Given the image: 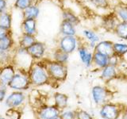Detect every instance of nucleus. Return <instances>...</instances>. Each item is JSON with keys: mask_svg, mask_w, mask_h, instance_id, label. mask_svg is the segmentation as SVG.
Instances as JSON below:
<instances>
[{"mask_svg": "<svg viewBox=\"0 0 127 119\" xmlns=\"http://www.w3.org/2000/svg\"><path fill=\"white\" fill-rule=\"evenodd\" d=\"M119 22L114 13L106 15L102 19V26L108 31H114L117 24Z\"/></svg>", "mask_w": 127, "mask_h": 119, "instance_id": "nucleus-17", "label": "nucleus"}, {"mask_svg": "<svg viewBox=\"0 0 127 119\" xmlns=\"http://www.w3.org/2000/svg\"><path fill=\"white\" fill-rule=\"evenodd\" d=\"M83 34L84 37L87 40V46H88L91 50L94 51V49L96 44L100 41V37L99 36L95 33V31L91 30H83Z\"/></svg>", "mask_w": 127, "mask_h": 119, "instance_id": "nucleus-15", "label": "nucleus"}, {"mask_svg": "<svg viewBox=\"0 0 127 119\" xmlns=\"http://www.w3.org/2000/svg\"><path fill=\"white\" fill-rule=\"evenodd\" d=\"M31 84L35 86H43L49 82L50 77L48 73L46 66L41 63L33 64L29 73Z\"/></svg>", "mask_w": 127, "mask_h": 119, "instance_id": "nucleus-1", "label": "nucleus"}, {"mask_svg": "<svg viewBox=\"0 0 127 119\" xmlns=\"http://www.w3.org/2000/svg\"><path fill=\"white\" fill-rule=\"evenodd\" d=\"M22 28L24 30V33L34 36V34L36 33V20L32 18L24 19Z\"/></svg>", "mask_w": 127, "mask_h": 119, "instance_id": "nucleus-20", "label": "nucleus"}, {"mask_svg": "<svg viewBox=\"0 0 127 119\" xmlns=\"http://www.w3.org/2000/svg\"><path fill=\"white\" fill-rule=\"evenodd\" d=\"M0 119H8V118H0Z\"/></svg>", "mask_w": 127, "mask_h": 119, "instance_id": "nucleus-39", "label": "nucleus"}, {"mask_svg": "<svg viewBox=\"0 0 127 119\" xmlns=\"http://www.w3.org/2000/svg\"><path fill=\"white\" fill-rule=\"evenodd\" d=\"M91 3L98 8H107L110 6L109 0H91Z\"/></svg>", "mask_w": 127, "mask_h": 119, "instance_id": "nucleus-31", "label": "nucleus"}, {"mask_svg": "<svg viewBox=\"0 0 127 119\" xmlns=\"http://www.w3.org/2000/svg\"><path fill=\"white\" fill-rule=\"evenodd\" d=\"M60 117H61V119H76L75 111L72 110H63L61 115H60Z\"/></svg>", "mask_w": 127, "mask_h": 119, "instance_id": "nucleus-33", "label": "nucleus"}, {"mask_svg": "<svg viewBox=\"0 0 127 119\" xmlns=\"http://www.w3.org/2000/svg\"><path fill=\"white\" fill-rule=\"evenodd\" d=\"M36 41L33 35H29L24 33L22 39L20 40V48L24 49H27L30 46H31Z\"/></svg>", "mask_w": 127, "mask_h": 119, "instance_id": "nucleus-26", "label": "nucleus"}, {"mask_svg": "<svg viewBox=\"0 0 127 119\" xmlns=\"http://www.w3.org/2000/svg\"><path fill=\"white\" fill-rule=\"evenodd\" d=\"M39 12H40V10L37 6L31 5L28 8H26L25 10H23L24 19H27V18L36 19L39 14Z\"/></svg>", "mask_w": 127, "mask_h": 119, "instance_id": "nucleus-22", "label": "nucleus"}, {"mask_svg": "<svg viewBox=\"0 0 127 119\" xmlns=\"http://www.w3.org/2000/svg\"><path fill=\"white\" fill-rule=\"evenodd\" d=\"M31 82L30 80L29 75L23 73H15L14 76L9 83L8 87L14 90H26L30 88Z\"/></svg>", "mask_w": 127, "mask_h": 119, "instance_id": "nucleus-5", "label": "nucleus"}, {"mask_svg": "<svg viewBox=\"0 0 127 119\" xmlns=\"http://www.w3.org/2000/svg\"><path fill=\"white\" fill-rule=\"evenodd\" d=\"M75 115H76V119H94L88 112L83 110H75Z\"/></svg>", "mask_w": 127, "mask_h": 119, "instance_id": "nucleus-32", "label": "nucleus"}, {"mask_svg": "<svg viewBox=\"0 0 127 119\" xmlns=\"http://www.w3.org/2000/svg\"><path fill=\"white\" fill-rule=\"evenodd\" d=\"M123 111L124 109L121 105L109 102L101 106L99 114L102 119H119L122 115Z\"/></svg>", "mask_w": 127, "mask_h": 119, "instance_id": "nucleus-3", "label": "nucleus"}, {"mask_svg": "<svg viewBox=\"0 0 127 119\" xmlns=\"http://www.w3.org/2000/svg\"><path fill=\"white\" fill-rule=\"evenodd\" d=\"M27 54L33 59H41L45 53V45L41 42L35 41L33 45L26 49Z\"/></svg>", "mask_w": 127, "mask_h": 119, "instance_id": "nucleus-10", "label": "nucleus"}, {"mask_svg": "<svg viewBox=\"0 0 127 119\" xmlns=\"http://www.w3.org/2000/svg\"><path fill=\"white\" fill-rule=\"evenodd\" d=\"M6 9V0H0V14L5 12Z\"/></svg>", "mask_w": 127, "mask_h": 119, "instance_id": "nucleus-36", "label": "nucleus"}, {"mask_svg": "<svg viewBox=\"0 0 127 119\" xmlns=\"http://www.w3.org/2000/svg\"><path fill=\"white\" fill-rule=\"evenodd\" d=\"M6 115L8 117V119H20L21 118V114L17 108H9L6 111Z\"/></svg>", "mask_w": 127, "mask_h": 119, "instance_id": "nucleus-30", "label": "nucleus"}, {"mask_svg": "<svg viewBox=\"0 0 127 119\" xmlns=\"http://www.w3.org/2000/svg\"><path fill=\"white\" fill-rule=\"evenodd\" d=\"M11 15L6 12L0 14V27L10 30L11 27Z\"/></svg>", "mask_w": 127, "mask_h": 119, "instance_id": "nucleus-27", "label": "nucleus"}, {"mask_svg": "<svg viewBox=\"0 0 127 119\" xmlns=\"http://www.w3.org/2000/svg\"><path fill=\"white\" fill-rule=\"evenodd\" d=\"M54 99V105L63 111L67 106V101H68V97L65 94L57 92L53 95Z\"/></svg>", "mask_w": 127, "mask_h": 119, "instance_id": "nucleus-18", "label": "nucleus"}, {"mask_svg": "<svg viewBox=\"0 0 127 119\" xmlns=\"http://www.w3.org/2000/svg\"><path fill=\"white\" fill-rule=\"evenodd\" d=\"M114 33L120 39L127 40V22H119L115 27Z\"/></svg>", "mask_w": 127, "mask_h": 119, "instance_id": "nucleus-21", "label": "nucleus"}, {"mask_svg": "<svg viewBox=\"0 0 127 119\" xmlns=\"http://www.w3.org/2000/svg\"><path fill=\"white\" fill-rule=\"evenodd\" d=\"M78 41L75 36H63L59 43V48L67 54L72 53L77 49Z\"/></svg>", "mask_w": 127, "mask_h": 119, "instance_id": "nucleus-8", "label": "nucleus"}, {"mask_svg": "<svg viewBox=\"0 0 127 119\" xmlns=\"http://www.w3.org/2000/svg\"><path fill=\"white\" fill-rule=\"evenodd\" d=\"M69 54H67L65 52H64L62 49H61L60 48H58L57 49H56V51L53 53V57H54V60L59 62V63H66L67 60H68Z\"/></svg>", "mask_w": 127, "mask_h": 119, "instance_id": "nucleus-28", "label": "nucleus"}, {"mask_svg": "<svg viewBox=\"0 0 127 119\" xmlns=\"http://www.w3.org/2000/svg\"><path fill=\"white\" fill-rule=\"evenodd\" d=\"M62 17H63V20L71 23L75 26L79 25V22H80V20L79 19V18L77 17V16L70 10H64V11L63 14H62Z\"/></svg>", "mask_w": 127, "mask_h": 119, "instance_id": "nucleus-25", "label": "nucleus"}, {"mask_svg": "<svg viewBox=\"0 0 127 119\" xmlns=\"http://www.w3.org/2000/svg\"><path fill=\"white\" fill-rule=\"evenodd\" d=\"M91 95L95 103L99 106L110 102L112 98L110 90L100 85H95L91 88Z\"/></svg>", "mask_w": 127, "mask_h": 119, "instance_id": "nucleus-4", "label": "nucleus"}, {"mask_svg": "<svg viewBox=\"0 0 127 119\" xmlns=\"http://www.w3.org/2000/svg\"><path fill=\"white\" fill-rule=\"evenodd\" d=\"M53 119H61V117H60V116H59V117H57V118H53Z\"/></svg>", "mask_w": 127, "mask_h": 119, "instance_id": "nucleus-38", "label": "nucleus"}, {"mask_svg": "<svg viewBox=\"0 0 127 119\" xmlns=\"http://www.w3.org/2000/svg\"><path fill=\"white\" fill-rule=\"evenodd\" d=\"M62 111L55 105H45L37 110V116L40 119H53L59 117Z\"/></svg>", "mask_w": 127, "mask_h": 119, "instance_id": "nucleus-6", "label": "nucleus"}, {"mask_svg": "<svg viewBox=\"0 0 127 119\" xmlns=\"http://www.w3.org/2000/svg\"><path fill=\"white\" fill-rule=\"evenodd\" d=\"M26 100V96L22 91L14 90L7 96L5 104L9 108H18L21 106Z\"/></svg>", "mask_w": 127, "mask_h": 119, "instance_id": "nucleus-7", "label": "nucleus"}, {"mask_svg": "<svg viewBox=\"0 0 127 119\" xmlns=\"http://www.w3.org/2000/svg\"><path fill=\"white\" fill-rule=\"evenodd\" d=\"M9 31L8 30H6V29H3V28H1L0 27V39H2V37H6V35L10 34L9 33Z\"/></svg>", "mask_w": 127, "mask_h": 119, "instance_id": "nucleus-37", "label": "nucleus"}, {"mask_svg": "<svg viewBox=\"0 0 127 119\" xmlns=\"http://www.w3.org/2000/svg\"><path fill=\"white\" fill-rule=\"evenodd\" d=\"M15 70L13 66L6 65L0 71V83L3 85L8 86L15 75Z\"/></svg>", "mask_w": 127, "mask_h": 119, "instance_id": "nucleus-12", "label": "nucleus"}, {"mask_svg": "<svg viewBox=\"0 0 127 119\" xmlns=\"http://www.w3.org/2000/svg\"><path fill=\"white\" fill-rule=\"evenodd\" d=\"M122 58L120 57H118L117 55H112L111 57H109V64L110 65H113L114 67H117L118 65V63H119V59Z\"/></svg>", "mask_w": 127, "mask_h": 119, "instance_id": "nucleus-34", "label": "nucleus"}, {"mask_svg": "<svg viewBox=\"0 0 127 119\" xmlns=\"http://www.w3.org/2000/svg\"><path fill=\"white\" fill-rule=\"evenodd\" d=\"M93 52L87 45H80L78 46V53L82 63L87 67H92Z\"/></svg>", "mask_w": 127, "mask_h": 119, "instance_id": "nucleus-9", "label": "nucleus"}, {"mask_svg": "<svg viewBox=\"0 0 127 119\" xmlns=\"http://www.w3.org/2000/svg\"><path fill=\"white\" fill-rule=\"evenodd\" d=\"M32 5V0H16L14 6L18 10H25L26 8Z\"/></svg>", "mask_w": 127, "mask_h": 119, "instance_id": "nucleus-29", "label": "nucleus"}, {"mask_svg": "<svg viewBox=\"0 0 127 119\" xmlns=\"http://www.w3.org/2000/svg\"><path fill=\"white\" fill-rule=\"evenodd\" d=\"M6 87L0 83V102H2L6 98Z\"/></svg>", "mask_w": 127, "mask_h": 119, "instance_id": "nucleus-35", "label": "nucleus"}, {"mask_svg": "<svg viewBox=\"0 0 127 119\" xmlns=\"http://www.w3.org/2000/svg\"><path fill=\"white\" fill-rule=\"evenodd\" d=\"M61 33L63 36H75V26L71 23L63 20L61 24Z\"/></svg>", "mask_w": 127, "mask_h": 119, "instance_id": "nucleus-19", "label": "nucleus"}, {"mask_svg": "<svg viewBox=\"0 0 127 119\" xmlns=\"http://www.w3.org/2000/svg\"><path fill=\"white\" fill-rule=\"evenodd\" d=\"M13 44L14 41L11 36L10 34L6 35V37L0 39V51L8 52L13 46Z\"/></svg>", "mask_w": 127, "mask_h": 119, "instance_id": "nucleus-23", "label": "nucleus"}, {"mask_svg": "<svg viewBox=\"0 0 127 119\" xmlns=\"http://www.w3.org/2000/svg\"><path fill=\"white\" fill-rule=\"evenodd\" d=\"M109 64V57L98 53V52H93V60L92 66L96 67L97 69L102 70Z\"/></svg>", "mask_w": 127, "mask_h": 119, "instance_id": "nucleus-13", "label": "nucleus"}, {"mask_svg": "<svg viewBox=\"0 0 127 119\" xmlns=\"http://www.w3.org/2000/svg\"><path fill=\"white\" fill-rule=\"evenodd\" d=\"M45 66L51 79L57 82H62L66 79L67 75V67L66 63L53 60L49 62Z\"/></svg>", "mask_w": 127, "mask_h": 119, "instance_id": "nucleus-2", "label": "nucleus"}, {"mask_svg": "<svg viewBox=\"0 0 127 119\" xmlns=\"http://www.w3.org/2000/svg\"><path fill=\"white\" fill-rule=\"evenodd\" d=\"M114 42L110 41V40H104V41H99L96 45H95L94 51L98 52V53H102L107 57H111L114 54V49H113Z\"/></svg>", "mask_w": 127, "mask_h": 119, "instance_id": "nucleus-11", "label": "nucleus"}, {"mask_svg": "<svg viewBox=\"0 0 127 119\" xmlns=\"http://www.w3.org/2000/svg\"><path fill=\"white\" fill-rule=\"evenodd\" d=\"M114 13L119 22H127V3H118L114 7Z\"/></svg>", "mask_w": 127, "mask_h": 119, "instance_id": "nucleus-16", "label": "nucleus"}, {"mask_svg": "<svg viewBox=\"0 0 127 119\" xmlns=\"http://www.w3.org/2000/svg\"><path fill=\"white\" fill-rule=\"evenodd\" d=\"M118 76V70L117 67H114L113 65L108 64L104 68L101 70L100 78L106 83L110 82Z\"/></svg>", "mask_w": 127, "mask_h": 119, "instance_id": "nucleus-14", "label": "nucleus"}, {"mask_svg": "<svg viewBox=\"0 0 127 119\" xmlns=\"http://www.w3.org/2000/svg\"><path fill=\"white\" fill-rule=\"evenodd\" d=\"M113 49L115 55H117L120 57H122L127 54V43L114 42Z\"/></svg>", "mask_w": 127, "mask_h": 119, "instance_id": "nucleus-24", "label": "nucleus"}]
</instances>
